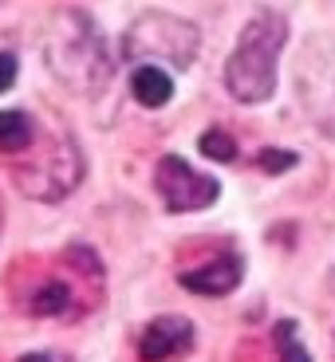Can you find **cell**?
Returning a JSON list of instances; mask_svg holds the SVG:
<instances>
[{
	"instance_id": "cell-10",
	"label": "cell",
	"mask_w": 335,
	"mask_h": 362,
	"mask_svg": "<svg viewBox=\"0 0 335 362\" xmlns=\"http://www.w3.org/2000/svg\"><path fill=\"white\" fill-rule=\"evenodd\" d=\"M36 138L40 127L28 110H0V154H28Z\"/></svg>"
},
{
	"instance_id": "cell-14",
	"label": "cell",
	"mask_w": 335,
	"mask_h": 362,
	"mask_svg": "<svg viewBox=\"0 0 335 362\" xmlns=\"http://www.w3.org/2000/svg\"><path fill=\"white\" fill-rule=\"evenodd\" d=\"M300 158L292 154V150H261L256 154V165H261L264 173H284V170H292Z\"/></svg>"
},
{
	"instance_id": "cell-8",
	"label": "cell",
	"mask_w": 335,
	"mask_h": 362,
	"mask_svg": "<svg viewBox=\"0 0 335 362\" xmlns=\"http://www.w3.org/2000/svg\"><path fill=\"white\" fill-rule=\"evenodd\" d=\"M241 276H245V260H241L237 252H225V256H213V260L201 264V268L181 272L178 284L186 291H193V296L217 299V296H229V291L241 284Z\"/></svg>"
},
{
	"instance_id": "cell-13",
	"label": "cell",
	"mask_w": 335,
	"mask_h": 362,
	"mask_svg": "<svg viewBox=\"0 0 335 362\" xmlns=\"http://www.w3.org/2000/svg\"><path fill=\"white\" fill-rule=\"evenodd\" d=\"M198 146H201V154L213 158V162H237V142H233V134H225L221 127H209Z\"/></svg>"
},
{
	"instance_id": "cell-4",
	"label": "cell",
	"mask_w": 335,
	"mask_h": 362,
	"mask_svg": "<svg viewBox=\"0 0 335 362\" xmlns=\"http://www.w3.org/2000/svg\"><path fill=\"white\" fill-rule=\"evenodd\" d=\"M28 154H32V150H28ZM83 173H87L83 150L75 146L72 134H59V138H52L40 154L16 162L12 181L20 185L24 197L52 205V201H64L67 193H75V185L83 181Z\"/></svg>"
},
{
	"instance_id": "cell-16",
	"label": "cell",
	"mask_w": 335,
	"mask_h": 362,
	"mask_svg": "<svg viewBox=\"0 0 335 362\" xmlns=\"http://www.w3.org/2000/svg\"><path fill=\"white\" fill-rule=\"evenodd\" d=\"M16 362H59L55 354H47V351H32V354H20Z\"/></svg>"
},
{
	"instance_id": "cell-15",
	"label": "cell",
	"mask_w": 335,
	"mask_h": 362,
	"mask_svg": "<svg viewBox=\"0 0 335 362\" xmlns=\"http://www.w3.org/2000/svg\"><path fill=\"white\" fill-rule=\"evenodd\" d=\"M16 71H20V64H16V55L12 52H0V95L16 83Z\"/></svg>"
},
{
	"instance_id": "cell-5",
	"label": "cell",
	"mask_w": 335,
	"mask_h": 362,
	"mask_svg": "<svg viewBox=\"0 0 335 362\" xmlns=\"http://www.w3.org/2000/svg\"><path fill=\"white\" fill-rule=\"evenodd\" d=\"M296 95L304 115L335 142V36L312 32L296 55Z\"/></svg>"
},
{
	"instance_id": "cell-12",
	"label": "cell",
	"mask_w": 335,
	"mask_h": 362,
	"mask_svg": "<svg viewBox=\"0 0 335 362\" xmlns=\"http://www.w3.org/2000/svg\"><path fill=\"white\" fill-rule=\"evenodd\" d=\"M272 339H276V354L280 362H312L308 346L300 343V327L292 319H280V323L272 327Z\"/></svg>"
},
{
	"instance_id": "cell-1",
	"label": "cell",
	"mask_w": 335,
	"mask_h": 362,
	"mask_svg": "<svg viewBox=\"0 0 335 362\" xmlns=\"http://www.w3.org/2000/svg\"><path fill=\"white\" fill-rule=\"evenodd\" d=\"M44 64L72 95L99 99L115 79V47L87 8H55L44 36Z\"/></svg>"
},
{
	"instance_id": "cell-2",
	"label": "cell",
	"mask_w": 335,
	"mask_h": 362,
	"mask_svg": "<svg viewBox=\"0 0 335 362\" xmlns=\"http://www.w3.org/2000/svg\"><path fill=\"white\" fill-rule=\"evenodd\" d=\"M288 44V16L261 8L237 36V47L225 59V90L245 107H261L276 95L280 55Z\"/></svg>"
},
{
	"instance_id": "cell-7",
	"label": "cell",
	"mask_w": 335,
	"mask_h": 362,
	"mask_svg": "<svg viewBox=\"0 0 335 362\" xmlns=\"http://www.w3.org/2000/svg\"><path fill=\"white\" fill-rule=\"evenodd\" d=\"M193 346V323L186 315H158L138 335V358L142 362H170Z\"/></svg>"
},
{
	"instance_id": "cell-3",
	"label": "cell",
	"mask_w": 335,
	"mask_h": 362,
	"mask_svg": "<svg viewBox=\"0 0 335 362\" xmlns=\"http://www.w3.org/2000/svg\"><path fill=\"white\" fill-rule=\"evenodd\" d=\"M198 47H201V32L193 20L174 16V12H162V8H150V12L130 20V28L123 32L118 55L135 67L158 64V67L186 71L198 59Z\"/></svg>"
},
{
	"instance_id": "cell-6",
	"label": "cell",
	"mask_w": 335,
	"mask_h": 362,
	"mask_svg": "<svg viewBox=\"0 0 335 362\" xmlns=\"http://www.w3.org/2000/svg\"><path fill=\"white\" fill-rule=\"evenodd\" d=\"M154 189L170 213H201L221 197V181L193 170L181 154H162L154 165Z\"/></svg>"
},
{
	"instance_id": "cell-9",
	"label": "cell",
	"mask_w": 335,
	"mask_h": 362,
	"mask_svg": "<svg viewBox=\"0 0 335 362\" xmlns=\"http://www.w3.org/2000/svg\"><path fill=\"white\" fill-rule=\"evenodd\" d=\"M130 95L142 103L146 110H158L174 99V75L158 64H138L130 71Z\"/></svg>"
},
{
	"instance_id": "cell-11",
	"label": "cell",
	"mask_w": 335,
	"mask_h": 362,
	"mask_svg": "<svg viewBox=\"0 0 335 362\" xmlns=\"http://www.w3.org/2000/svg\"><path fill=\"white\" fill-rule=\"evenodd\" d=\"M72 308V288L59 280H47L40 284L36 291H32V299H28V311L40 319H52V315H64V311Z\"/></svg>"
}]
</instances>
